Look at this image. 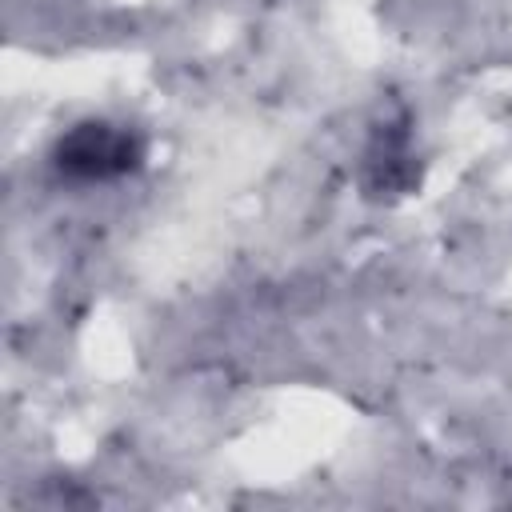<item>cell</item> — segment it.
<instances>
[{
    "instance_id": "6da1fadb",
    "label": "cell",
    "mask_w": 512,
    "mask_h": 512,
    "mask_svg": "<svg viewBox=\"0 0 512 512\" xmlns=\"http://www.w3.org/2000/svg\"><path fill=\"white\" fill-rule=\"evenodd\" d=\"M52 164L76 184H108L144 164V140L128 124L80 120L56 140Z\"/></svg>"
}]
</instances>
